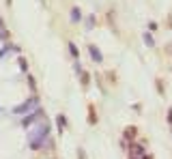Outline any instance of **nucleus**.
I'll use <instances>...</instances> for the list:
<instances>
[{
	"label": "nucleus",
	"mask_w": 172,
	"mask_h": 159,
	"mask_svg": "<svg viewBox=\"0 0 172 159\" xmlns=\"http://www.w3.org/2000/svg\"><path fill=\"white\" fill-rule=\"evenodd\" d=\"M69 49H71V54H73V56H75V58H78V56H80V54H78V47H75V45H73V43H69Z\"/></svg>",
	"instance_id": "4"
},
{
	"label": "nucleus",
	"mask_w": 172,
	"mask_h": 159,
	"mask_svg": "<svg viewBox=\"0 0 172 159\" xmlns=\"http://www.w3.org/2000/svg\"><path fill=\"white\" fill-rule=\"evenodd\" d=\"M71 17H73V22H80V9H71Z\"/></svg>",
	"instance_id": "2"
},
{
	"label": "nucleus",
	"mask_w": 172,
	"mask_h": 159,
	"mask_svg": "<svg viewBox=\"0 0 172 159\" xmlns=\"http://www.w3.org/2000/svg\"><path fill=\"white\" fill-rule=\"evenodd\" d=\"M144 43H146V45H148V47H153V45H155V41H153V37H151V35H148V32H146V35H144Z\"/></svg>",
	"instance_id": "3"
},
{
	"label": "nucleus",
	"mask_w": 172,
	"mask_h": 159,
	"mask_svg": "<svg viewBox=\"0 0 172 159\" xmlns=\"http://www.w3.org/2000/svg\"><path fill=\"white\" fill-rule=\"evenodd\" d=\"M58 125H60V129H65V125H67V122H65V116H58Z\"/></svg>",
	"instance_id": "5"
},
{
	"label": "nucleus",
	"mask_w": 172,
	"mask_h": 159,
	"mask_svg": "<svg viewBox=\"0 0 172 159\" xmlns=\"http://www.w3.org/2000/svg\"><path fill=\"white\" fill-rule=\"evenodd\" d=\"M166 49H168V52H170V54H172V45H168V47H166Z\"/></svg>",
	"instance_id": "7"
},
{
	"label": "nucleus",
	"mask_w": 172,
	"mask_h": 159,
	"mask_svg": "<svg viewBox=\"0 0 172 159\" xmlns=\"http://www.w3.org/2000/svg\"><path fill=\"white\" fill-rule=\"evenodd\" d=\"M168 120H170V122H172V110H170V112H168Z\"/></svg>",
	"instance_id": "6"
},
{
	"label": "nucleus",
	"mask_w": 172,
	"mask_h": 159,
	"mask_svg": "<svg viewBox=\"0 0 172 159\" xmlns=\"http://www.w3.org/2000/svg\"><path fill=\"white\" fill-rule=\"evenodd\" d=\"M90 54H92V58H95V60H97V62H99V60H101V54H99V49H97V47H95V45H90Z\"/></svg>",
	"instance_id": "1"
}]
</instances>
